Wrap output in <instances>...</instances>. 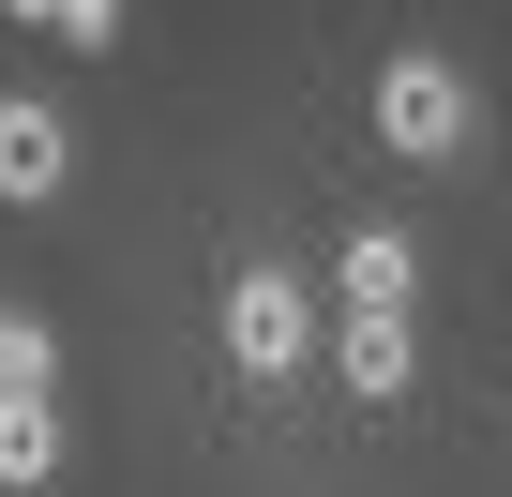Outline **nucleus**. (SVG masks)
Returning a JSON list of instances; mask_svg holds the SVG:
<instances>
[{
	"label": "nucleus",
	"instance_id": "nucleus-1",
	"mask_svg": "<svg viewBox=\"0 0 512 497\" xmlns=\"http://www.w3.org/2000/svg\"><path fill=\"white\" fill-rule=\"evenodd\" d=\"M482 136V91H467V61H437V46H392L377 61V151H407V166H452Z\"/></svg>",
	"mask_w": 512,
	"mask_h": 497
},
{
	"label": "nucleus",
	"instance_id": "nucleus-2",
	"mask_svg": "<svg viewBox=\"0 0 512 497\" xmlns=\"http://www.w3.org/2000/svg\"><path fill=\"white\" fill-rule=\"evenodd\" d=\"M211 332H226V362H241L256 392H272V377H302V362H317V287L256 257V272H226V302H211Z\"/></svg>",
	"mask_w": 512,
	"mask_h": 497
},
{
	"label": "nucleus",
	"instance_id": "nucleus-3",
	"mask_svg": "<svg viewBox=\"0 0 512 497\" xmlns=\"http://www.w3.org/2000/svg\"><path fill=\"white\" fill-rule=\"evenodd\" d=\"M332 377H347L362 407H407V377H422V332H407V302H347V317H332Z\"/></svg>",
	"mask_w": 512,
	"mask_h": 497
},
{
	"label": "nucleus",
	"instance_id": "nucleus-4",
	"mask_svg": "<svg viewBox=\"0 0 512 497\" xmlns=\"http://www.w3.org/2000/svg\"><path fill=\"white\" fill-rule=\"evenodd\" d=\"M61 181H76V121H61V106H31V91H0V196L46 211Z\"/></svg>",
	"mask_w": 512,
	"mask_h": 497
},
{
	"label": "nucleus",
	"instance_id": "nucleus-5",
	"mask_svg": "<svg viewBox=\"0 0 512 497\" xmlns=\"http://www.w3.org/2000/svg\"><path fill=\"white\" fill-rule=\"evenodd\" d=\"M332 302H422V241H407V226H347Z\"/></svg>",
	"mask_w": 512,
	"mask_h": 497
},
{
	"label": "nucleus",
	"instance_id": "nucleus-6",
	"mask_svg": "<svg viewBox=\"0 0 512 497\" xmlns=\"http://www.w3.org/2000/svg\"><path fill=\"white\" fill-rule=\"evenodd\" d=\"M0 482H61V392H0Z\"/></svg>",
	"mask_w": 512,
	"mask_h": 497
},
{
	"label": "nucleus",
	"instance_id": "nucleus-7",
	"mask_svg": "<svg viewBox=\"0 0 512 497\" xmlns=\"http://www.w3.org/2000/svg\"><path fill=\"white\" fill-rule=\"evenodd\" d=\"M0 392H61V332L31 302H0Z\"/></svg>",
	"mask_w": 512,
	"mask_h": 497
},
{
	"label": "nucleus",
	"instance_id": "nucleus-8",
	"mask_svg": "<svg viewBox=\"0 0 512 497\" xmlns=\"http://www.w3.org/2000/svg\"><path fill=\"white\" fill-rule=\"evenodd\" d=\"M46 31H61V46H121V0H61Z\"/></svg>",
	"mask_w": 512,
	"mask_h": 497
},
{
	"label": "nucleus",
	"instance_id": "nucleus-9",
	"mask_svg": "<svg viewBox=\"0 0 512 497\" xmlns=\"http://www.w3.org/2000/svg\"><path fill=\"white\" fill-rule=\"evenodd\" d=\"M0 16H16V31H46V16H61V0H0Z\"/></svg>",
	"mask_w": 512,
	"mask_h": 497
}]
</instances>
